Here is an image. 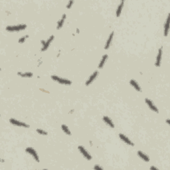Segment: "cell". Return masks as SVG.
<instances>
[{
  "label": "cell",
  "mask_w": 170,
  "mask_h": 170,
  "mask_svg": "<svg viewBox=\"0 0 170 170\" xmlns=\"http://www.w3.org/2000/svg\"><path fill=\"white\" fill-rule=\"evenodd\" d=\"M25 151H26V152L29 153L33 157L34 160L36 162H39V157L38 153L34 150V148H27L25 149Z\"/></svg>",
  "instance_id": "5b68a950"
},
{
  "label": "cell",
  "mask_w": 170,
  "mask_h": 170,
  "mask_svg": "<svg viewBox=\"0 0 170 170\" xmlns=\"http://www.w3.org/2000/svg\"><path fill=\"white\" fill-rule=\"evenodd\" d=\"M27 25L25 24H21L18 25H14V26H7L6 27V30L9 32H14V31H20L21 30H24L26 29Z\"/></svg>",
  "instance_id": "6da1fadb"
},
{
  "label": "cell",
  "mask_w": 170,
  "mask_h": 170,
  "mask_svg": "<svg viewBox=\"0 0 170 170\" xmlns=\"http://www.w3.org/2000/svg\"><path fill=\"white\" fill-rule=\"evenodd\" d=\"M78 150H79V152L82 153V155H83L84 157H85L87 160H92V156H91V155H90L89 152H87V150H86V149H85L83 146L79 145V146L78 147Z\"/></svg>",
  "instance_id": "277c9868"
},
{
  "label": "cell",
  "mask_w": 170,
  "mask_h": 170,
  "mask_svg": "<svg viewBox=\"0 0 170 170\" xmlns=\"http://www.w3.org/2000/svg\"><path fill=\"white\" fill-rule=\"evenodd\" d=\"M51 78L55 81L57 82L58 83L61 84H66V85H70L72 84V82L70 80L66 79V78H61V77H58L57 76L53 75L51 76Z\"/></svg>",
  "instance_id": "7a4b0ae2"
},
{
  "label": "cell",
  "mask_w": 170,
  "mask_h": 170,
  "mask_svg": "<svg viewBox=\"0 0 170 170\" xmlns=\"http://www.w3.org/2000/svg\"><path fill=\"white\" fill-rule=\"evenodd\" d=\"M36 131H37V133H39V134H41V135H43V136L47 135V132H45V130H41V129H37Z\"/></svg>",
  "instance_id": "44dd1931"
},
{
  "label": "cell",
  "mask_w": 170,
  "mask_h": 170,
  "mask_svg": "<svg viewBox=\"0 0 170 170\" xmlns=\"http://www.w3.org/2000/svg\"><path fill=\"white\" fill-rule=\"evenodd\" d=\"M169 30V15L167 17L166 22L164 23V29H163V35L167 37L168 35Z\"/></svg>",
  "instance_id": "ba28073f"
},
{
  "label": "cell",
  "mask_w": 170,
  "mask_h": 170,
  "mask_svg": "<svg viewBox=\"0 0 170 170\" xmlns=\"http://www.w3.org/2000/svg\"><path fill=\"white\" fill-rule=\"evenodd\" d=\"M61 129L63 131L64 133H65L67 135H71V132H70V130L68 128V127L65 124H62L61 125Z\"/></svg>",
  "instance_id": "ffe728a7"
},
{
  "label": "cell",
  "mask_w": 170,
  "mask_h": 170,
  "mask_svg": "<svg viewBox=\"0 0 170 170\" xmlns=\"http://www.w3.org/2000/svg\"><path fill=\"white\" fill-rule=\"evenodd\" d=\"M98 75H99V72L97 71V70L96 71L94 72L93 73H92V75L89 77V79H88V80H87V82H86V85H87V86L90 85V84L92 83V82L96 78V77H98Z\"/></svg>",
  "instance_id": "8fae6325"
},
{
  "label": "cell",
  "mask_w": 170,
  "mask_h": 170,
  "mask_svg": "<svg viewBox=\"0 0 170 170\" xmlns=\"http://www.w3.org/2000/svg\"><path fill=\"white\" fill-rule=\"evenodd\" d=\"M162 50H163L162 47L159 48L158 54L157 55L156 61H155V67H160V65H161V60H162Z\"/></svg>",
  "instance_id": "30bf717a"
},
{
  "label": "cell",
  "mask_w": 170,
  "mask_h": 170,
  "mask_svg": "<svg viewBox=\"0 0 170 170\" xmlns=\"http://www.w3.org/2000/svg\"><path fill=\"white\" fill-rule=\"evenodd\" d=\"M54 38H55V36L54 35H52L49 38L47 39L46 41H42V45H43V47L41 48V51H45L48 48V46L50 45L51 43L52 42V41L54 40Z\"/></svg>",
  "instance_id": "8992f818"
},
{
  "label": "cell",
  "mask_w": 170,
  "mask_h": 170,
  "mask_svg": "<svg viewBox=\"0 0 170 170\" xmlns=\"http://www.w3.org/2000/svg\"><path fill=\"white\" fill-rule=\"evenodd\" d=\"M65 19H66V14H64V15H63L62 18L60 19V20H58V21L57 22V29H60L63 27V25L64 23H65Z\"/></svg>",
  "instance_id": "e0dca14e"
},
{
  "label": "cell",
  "mask_w": 170,
  "mask_h": 170,
  "mask_svg": "<svg viewBox=\"0 0 170 170\" xmlns=\"http://www.w3.org/2000/svg\"><path fill=\"white\" fill-rule=\"evenodd\" d=\"M167 123L168 124H169V119H167Z\"/></svg>",
  "instance_id": "484cf974"
},
{
  "label": "cell",
  "mask_w": 170,
  "mask_h": 170,
  "mask_svg": "<svg viewBox=\"0 0 170 170\" xmlns=\"http://www.w3.org/2000/svg\"><path fill=\"white\" fill-rule=\"evenodd\" d=\"M9 122H10V123L12 124L13 125L16 126L23 127V128H27L30 127V126L27 124L25 123V122H21L19 120H15V119L14 118H11L10 120H9Z\"/></svg>",
  "instance_id": "3957f363"
},
{
  "label": "cell",
  "mask_w": 170,
  "mask_h": 170,
  "mask_svg": "<svg viewBox=\"0 0 170 170\" xmlns=\"http://www.w3.org/2000/svg\"><path fill=\"white\" fill-rule=\"evenodd\" d=\"M17 75L19 76H20L21 77H24V78H31L33 76V74L32 73V72H24V73H22V72H17Z\"/></svg>",
  "instance_id": "d6986e66"
},
{
  "label": "cell",
  "mask_w": 170,
  "mask_h": 170,
  "mask_svg": "<svg viewBox=\"0 0 170 170\" xmlns=\"http://www.w3.org/2000/svg\"><path fill=\"white\" fill-rule=\"evenodd\" d=\"M150 169H158L157 168V167H154V166H152L151 167H150Z\"/></svg>",
  "instance_id": "d4e9b609"
},
{
  "label": "cell",
  "mask_w": 170,
  "mask_h": 170,
  "mask_svg": "<svg viewBox=\"0 0 170 170\" xmlns=\"http://www.w3.org/2000/svg\"><path fill=\"white\" fill-rule=\"evenodd\" d=\"M102 120H103L104 122H105V124H106L107 125L109 126L110 128H114V124L112 120H111L108 116H103Z\"/></svg>",
  "instance_id": "7c38bea8"
},
{
  "label": "cell",
  "mask_w": 170,
  "mask_h": 170,
  "mask_svg": "<svg viewBox=\"0 0 170 170\" xmlns=\"http://www.w3.org/2000/svg\"><path fill=\"white\" fill-rule=\"evenodd\" d=\"M94 169H103V167L99 165H95L94 166Z\"/></svg>",
  "instance_id": "603a6c76"
},
{
  "label": "cell",
  "mask_w": 170,
  "mask_h": 170,
  "mask_svg": "<svg viewBox=\"0 0 170 170\" xmlns=\"http://www.w3.org/2000/svg\"><path fill=\"white\" fill-rule=\"evenodd\" d=\"M130 84L132 87H133V88L136 89V90L138 91V92H141V91H142V90H141V88H140V85H139V84L138 83V82H137L135 80H133V79L130 80Z\"/></svg>",
  "instance_id": "9a60e30c"
},
{
  "label": "cell",
  "mask_w": 170,
  "mask_h": 170,
  "mask_svg": "<svg viewBox=\"0 0 170 170\" xmlns=\"http://www.w3.org/2000/svg\"><path fill=\"white\" fill-rule=\"evenodd\" d=\"M108 57V55H106V54H105V55H104L103 56H102V58H101V60H100V63H99V68H102V67H104V65L105 64L106 61L107 60Z\"/></svg>",
  "instance_id": "ac0fdd59"
},
{
  "label": "cell",
  "mask_w": 170,
  "mask_h": 170,
  "mask_svg": "<svg viewBox=\"0 0 170 170\" xmlns=\"http://www.w3.org/2000/svg\"><path fill=\"white\" fill-rule=\"evenodd\" d=\"M124 1H122V2H120V4H119L118 7H117L116 12V15L117 17H120V14L122 13V8H123L124 7Z\"/></svg>",
  "instance_id": "2e32d148"
},
{
  "label": "cell",
  "mask_w": 170,
  "mask_h": 170,
  "mask_svg": "<svg viewBox=\"0 0 170 170\" xmlns=\"http://www.w3.org/2000/svg\"><path fill=\"white\" fill-rule=\"evenodd\" d=\"M137 153H138V155L142 160H143L144 162H150V157H149L146 154H145V153H143V152H142V151H138Z\"/></svg>",
  "instance_id": "5bb4252c"
},
{
  "label": "cell",
  "mask_w": 170,
  "mask_h": 170,
  "mask_svg": "<svg viewBox=\"0 0 170 170\" xmlns=\"http://www.w3.org/2000/svg\"><path fill=\"white\" fill-rule=\"evenodd\" d=\"M72 4H73V1H70V2H69L68 3V4H67V9H70V7H71V6H72Z\"/></svg>",
  "instance_id": "cb8c5ba5"
},
{
  "label": "cell",
  "mask_w": 170,
  "mask_h": 170,
  "mask_svg": "<svg viewBox=\"0 0 170 170\" xmlns=\"http://www.w3.org/2000/svg\"><path fill=\"white\" fill-rule=\"evenodd\" d=\"M119 137H120V140H122L127 145H131V146H133V145H134L133 142H132V141H131L128 137L126 136L125 135H124L122 133H120V134H119Z\"/></svg>",
  "instance_id": "9c48e42d"
},
{
  "label": "cell",
  "mask_w": 170,
  "mask_h": 170,
  "mask_svg": "<svg viewBox=\"0 0 170 170\" xmlns=\"http://www.w3.org/2000/svg\"><path fill=\"white\" fill-rule=\"evenodd\" d=\"M145 103L147 104V105L148 106V107L150 108L151 110H152V111H153V112H156V113H158V109H157V108L156 106H155V104H153V103L152 102V101L150 99H148V98H146V99H145Z\"/></svg>",
  "instance_id": "52a82bcc"
},
{
  "label": "cell",
  "mask_w": 170,
  "mask_h": 170,
  "mask_svg": "<svg viewBox=\"0 0 170 170\" xmlns=\"http://www.w3.org/2000/svg\"><path fill=\"white\" fill-rule=\"evenodd\" d=\"M28 37L29 35H25V36L21 37V38L19 39V43H23L24 42H25V39H26V38H27Z\"/></svg>",
  "instance_id": "7402d4cb"
},
{
  "label": "cell",
  "mask_w": 170,
  "mask_h": 170,
  "mask_svg": "<svg viewBox=\"0 0 170 170\" xmlns=\"http://www.w3.org/2000/svg\"><path fill=\"white\" fill-rule=\"evenodd\" d=\"M113 37H114V32H112V33H110V35H109L108 40L106 41L105 47H104V49L107 50V49H108L109 47H110V45H111V43H112V39H113Z\"/></svg>",
  "instance_id": "4fadbf2b"
}]
</instances>
